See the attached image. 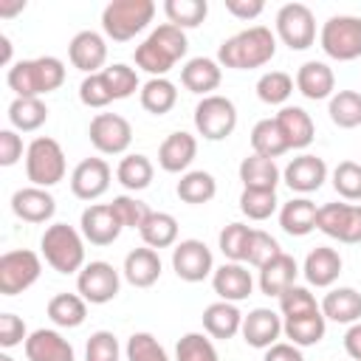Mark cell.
Segmentation results:
<instances>
[{
    "instance_id": "obj_41",
    "label": "cell",
    "mask_w": 361,
    "mask_h": 361,
    "mask_svg": "<svg viewBox=\"0 0 361 361\" xmlns=\"http://www.w3.org/2000/svg\"><path fill=\"white\" fill-rule=\"evenodd\" d=\"M138 234L149 248H169L178 243V220L169 212H152L138 228Z\"/></svg>"
},
{
    "instance_id": "obj_16",
    "label": "cell",
    "mask_w": 361,
    "mask_h": 361,
    "mask_svg": "<svg viewBox=\"0 0 361 361\" xmlns=\"http://www.w3.org/2000/svg\"><path fill=\"white\" fill-rule=\"evenodd\" d=\"M110 164L104 158H85L71 172V192L79 200H96L110 189Z\"/></svg>"
},
{
    "instance_id": "obj_63",
    "label": "cell",
    "mask_w": 361,
    "mask_h": 361,
    "mask_svg": "<svg viewBox=\"0 0 361 361\" xmlns=\"http://www.w3.org/2000/svg\"><path fill=\"white\" fill-rule=\"evenodd\" d=\"M0 361H14V358H11L8 353H0Z\"/></svg>"
},
{
    "instance_id": "obj_4",
    "label": "cell",
    "mask_w": 361,
    "mask_h": 361,
    "mask_svg": "<svg viewBox=\"0 0 361 361\" xmlns=\"http://www.w3.org/2000/svg\"><path fill=\"white\" fill-rule=\"evenodd\" d=\"M39 248H42L45 262L59 274H79L87 265L85 262V237H82V231H76L68 223L48 226L39 240Z\"/></svg>"
},
{
    "instance_id": "obj_32",
    "label": "cell",
    "mask_w": 361,
    "mask_h": 361,
    "mask_svg": "<svg viewBox=\"0 0 361 361\" xmlns=\"http://www.w3.org/2000/svg\"><path fill=\"white\" fill-rule=\"evenodd\" d=\"M282 172L276 166V161L271 158H262V155H245L240 161V180H243V189H268V192H276V183H279Z\"/></svg>"
},
{
    "instance_id": "obj_7",
    "label": "cell",
    "mask_w": 361,
    "mask_h": 361,
    "mask_svg": "<svg viewBox=\"0 0 361 361\" xmlns=\"http://www.w3.org/2000/svg\"><path fill=\"white\" fill-rule=\"evenodd\" d=\"M319 45L330 59H338V62L358 59L361 56V17L333 14L319 31Z\"/></svg>"
},
{
    "instance_id": "obj_39",
    "label": "cell",
    "mask_w": 361,
    "mask_h": 361,
    "mask_svg": "<svg viewBox=\"0 0 361 361\" xmlns=\"http://www.w3.org/2000/svg\"><path fill=\"white\" fill-rule=\"evenodd\" d=\"M251 149L254 155H262V158H279L288 152V141L276 124V118H262L254 124L251 130Z\"/></svg>"
},
{
    "instance_id": "obj_61",
    "label": "cell",
    "mask_w": 361,
    "mask_h": 361,
    "mask_svg": "<svg viewBox=\"0 0 361 361\" xmlns=\"http://www.w3.org/2000/svg\"><path fill=\"white\" fill-rule=\"evenodd\" d=\"M25 8V0H14V3H0V17H14L17 11Z\"/></svg>"
},
{
    "instance_id": "obj_25",
    "label": "cell",
    "mask_w": 361,
    "mask_h": 361,
    "mask_svg": "<svg viewBox=\"0 0 361 361\" xmlns=\"http://www.w3.org/2000/svg\"><path fill=\"white\" fill-rule=\"evenodd\" d=\"M220 79H223L220 62L209 56H195L180 68V85L197 96H212V90L220 87Z\"/></svg>"
},
{
    "instance_id": "obj_12",
    "label": "cell",
    "mask_w": 361,
    "mask_h": 361,
    "mask_svg": "<svg viewBox=\"0 0 361 361\" xmlns=\"http://www.w3.org/2000/svg\"><path fill=\"white\" fill-rule=\"evenodd\" d=\"M118 288H121V276L104 259L87 262L79 271V276H76V290L90 305H107V302H113L118 296Z\"/></svg>"
},
{
    "instance_id": "obj_29",
    "label": "cell",
    "mask_w": 361,
    "mask_h": 361,
    "mask_svg": "<svg viewBox=\"0 0 361 361\" xmlns=\"http://www.w3.org/2000/svg\"><path fill=\"white\" fill-rule=\"evenodd\" d=\"M296 276H299V265L290 254H279L274 257L268 265L259 268V290L265 296H282L290 285H296Z\"/></svg>"
},
{
    "instance_id": "obj_10",
    "label": "cell",
    "mask_w": 361,
    "mask_h": 361,
    "mask_svg": "<svg viewBox=\"0 0 361 361\" xmlns=\"http://www.w3.org/2000/svg\"><path fill=\"white\" fill-rule=\"evenodd\" d=\"M276 37L290 51H305L316 42V17L305 3H285L276 11Z\"/></svg>"
},
{
    "instance_id": "obj_20",
    "label": "cell",
    "mask_w": 361,
    "mask_h": 361,
    "mask_svg": "<svg viewBox=\"0 0 361 361\" xmlns=\"http://www.w3.org/2000/svg\"><path fill=\"white\" fill-rule=\"evenodd\" d=\"M212 288L220 296V302H243L254 290V279L243 262H223L212 274Z\"/></svg>"
},
{
    "instance_id": "obj_60",
    "label": "cell",
    "mask_w": 361,
    "mask_h": 361,
    "mask_svg": "<svg viewBox=\"0 0 361 361\" xmlns=\"http://www.w3.org/2000/svg\"><path fill=\"white\" fill-rule=\"evenodd\" d=\"M344 350L353 361H361V322L350 324V330L344 333Z\"/></svg>"
},
{
    "instance_id": "obj_38",
    "label": "cell",
    "mask_w": 361,
    "mask_h": 361,
    "mask_svg": "<svg viewBox=\"0 0 361 361\" xmlns=\"http://www.w3.org/2000/svg\"><path fill=\"white\" fill-rule=\"evenodd\" d=\"M152 175H155V166H152V161H149L147 155H141V152L124 155V158L118 161V166H116V178H118V183H121L127 192H141V189H147V186L152 183Z\"/></svg>"
},
{
    "instance_id": "obj_22",
    "label": "cell",
    "mask_w": 361,
    "mask_h": 361,
    "mask_svg": "<svg viewBox=\"0 0 361 361\" xmlns=\"http://www.w3.org/2000/svg\"><path fill=\"white\" fill-rule=\"evenodd\" d=\"M195 155H197V138L192 133L178 130V133H169L161 141V147H158V166L164 172L178 175V172H186L189 169V164L195 161Z\"/></svg>"
},
{
    "instance_id": "obj_35",
    "label": "cell",
    "mask_w": 361,
    "mask_h": 361,
    "mask_svg": "<svg viewBox=\"0 0 361 361\" xmlns=\"http://www.w3.org/2000/svg\"><path fill=\"white\" fill-rule=\"evenodd\" d=\"M48 319L56 327L73 330L87 319V302L79 293H56L48 299Z\"/></svg>"
},
{
    "instance_id": "obj_57",
    "label": "cell",
    "mask_w": 361,
    "mask_h": 361,
    "mask_svg": "<svg viewBox=\"0 0 361 361\" xmlns=\"http://www.w3.org/2000/svg\"><path fill=\"white\" fill-rule=\"evenodd\" d=\"M23 158V138L17 130H0V166H14Z\"/></svg>"
},
{
    "instance_id": "obj_53",
    "label": "cell",
    "mask_w": 361,
    "mask_h": 361,
    "mask_svg": "<svg viewBox=\"0 0 361 361\" xmlns=\"http://www.w3.org/2000/svg\"><path fill=\"white\" fill-rule=\"evenodd\" d=\"M279 254H282V248H279V243H276L268 231H259V228L251 231L248 254H245V262H248V265L262 268V265H268V262H271L274 257H279Z\"/></svg>"
},
{
    "instance_id": "obj_49",
    "label": "cell",
    "mask_w": 361,
    "mask_h": 361,
    "mask_svg": "<svg viewBox=\"0 0 361 361\" xmlns=\"http://www.w3.org/2000/svg\"><path fill=\"white\" fill-rule=\"evenodd\" d=\"M279 310H282L285 319H293V316L316 313V310H322V307H319L316 296H313L307 288H302V285H290V288L279 296Z\"/></svg>"
},
{
    "instance_id": "obj_23",
    "label": "cell",
    "mask_w": 361,
    "mask_h": 361,
    "mask_svg": "<svg viewBox=\"0 0 361 361\" xmlns=\"http://www.w3.org/2000/svg\"><path fill=\"white\" fill-rule=\"evenodd\" d=\"M293 82H296V90L310 102H322V99H330L336 93L333 68L327 62H319V59H310V62L299 65Z\"/></svg>"
},
{
    "instance_id": "obj_28",
    "label": "cell",
    "mask_w": 361,
    "mask_h": 361,
    "mask_svg": "<svg viewBox=\"0 0 361 361\" xmlns=\"http://www.w3.org/2000/svg\"><path fill=\"white\" fill-rule=\"evenodd\" d=\"M274 118H276V124H279V130H282V135L288 141V149H305V147L313 144L316 127H313L310 113H305L302 107L285 104Z\"/></svg>"
},
{
    "instance_id": "obj_15",
    "label": "cell",
    "mask_w": 361,
    "mask_h": 361,
    "mask_svg": "<svg viewBox=\"0 0 361 361\" xmlns=\"http://www.w3.org/2000/svg\"><path fill=\"white\" fill-rule=\"evenodd\" d=\"M82 237L90 243V245H113L121 234V220L113 209V203H93L82 212Z\"/></svg>"
},
{
    "instance_id": "obj_43",
    "label": "cell",
    "mask_w": 361,
    "mask_h": 361,
    "mask_svg": "<svg viewBox=\"0 0 361 361\" xmlns=\"http://www.w3.org/2000/svg\"><path fill=\"white\" fill-rule=\"evenodd\" d=\"M164 14H166V20L172 25L186 31V28H197L206 20L209 3L206 0H166L164 3Z\"/></svg>"
},
{
    "instance_id": "obj_58",
    "label": "cell",
    "mask_w": 361,
    "mask_h": 361,
    "mask_svg": "<svg viewBox=\"0 0 361 361\" xmlns=\"http://www.w3.org/2000/svg\"><path fill=\"white\" fill-rule=\"evenodd\" d=\"M226 11L237 20H254L265 11L262 0H226Z\"/></svg>"
},
{
    "instance_id": "obj_37",
    "label": "cell",
    "mask_w": 361,
    "mask_h": 361,
    "mask_svg": "<svg viewBox=\"0 0 361 361\" xmlns=\"http://www.w3.org/2000/svg\"><path fill=\"white\" fill-rule=\"evenodd\" d=\"M138 99H141V107L152 116H166L175 104H178V87L166 79V76H155L149 79L147 85H141L138 90Z\"/></svg>"
},
{
    "instance_id": "obj_33",
    "label": "cell",
    "mask_w": 361,
    "mask_h": 361,
    "mask_svg": "<svg viewBox=\"0 0 361 361\" xmlns=\"http://www.w3.org/2000/svg\"><path fill=\"white\" fill-rule=\"evenodd\" d=\"M316 203L310 197H293L279 209V226L290 237H305L316 228Z\"/></svg>"
},
{
    "instance_id": "obj_2",
    "label": "cell",
    "mask_w": 361,
    "mask_h": 361,
    "mask_svg": "<svg viewBox=\"0 0 361 361\" xmlns=\"http://www.w3.org/2000/svg\"><path fill=\"white\" fill-rule=\"evenodd\" d=\"M186 48H189L186 31H180L172 23H164L135 48V65L141 71H147L152 79L166 76L172 71V65L186 56Z\"/></svg>"
},
{
    "instance_id": "obj_46",
    "label": "cell",
    "mask_w": 361,
    "mask_h": 361,
    "mask_svg": "<svg viewBox=\"0 0 361 361\" xmlns=\"http://www.w3.org/2000/svg\"><path fill=\"white\" fill-rule=\"evenodd\" d=\"M175 361H220L214 344L203 333H186L175 344Z\"/></svg>"
},
{
    "instance_id": "obj_18",
    "label": "cell",
    "mask_w": 361,
    "mask_h": 361,
    "mask_svg": "<svg viewBox=\"0 0 361 361\" xmlns=\"http://www.w3.org/2000/svg\"><path fill=\"white\" fill-rule=\"evenodd\" d=\"M68 56H71V65L79 68L85 76L102 73L107 62V42L96 31H79L68 45Z\"/></svg>"
},
{
    "instance_id": "obj_34",
    "label": "cell",
    "mask_w": 361,
    "mask_h": 361,
    "mask_svg": "<svg viewBox=\"0 0 361 361\" xmlns=\"http://www.w3.org/2000/svg\"><path fill=\"white\" fill-rule=\"evenodd\" d=\"M282 333L290 338V344H296L299 350L302 347H313L324 338L327 333V319L322 316V310L316 313H305V316H293V319H285L282 322Z\"/></svg>"
},
{
    "instance_id": "obj_54",
    "label": "cell",
    "mask_w": 361,
    "mask_h": 361,
    "mask_svg": "<svg viewBox=\"0 0 361 361\" xmlns=\"http://www.w3.org/2000/svg\"><path fill=\"white\" fill-rule=\"evenodd\" d=\"M79 102L85 107H96V110L99 107H107L110 102H116L113 93H110V85H107L104 73H90V76L82 79V85H79Z\"/></svg>"
},
{
    "instance_id": "obj_55",
    "label": "cell",
    "mask_w": 361,
    "mask_h": 361,
    "mask_svg": "<svg viewBox=\"0 0 361 361\" xmlns=\"http://www.w3.org/2000/svg\"><path fill=\"white\" fill-rule=\"evenodd\" d=\"M118 355H121V347H118V338L110 330H96L87 338L85 361H118Z\"/></svg>"
},
{
    "instance_id": "obj_31",
    "label": "cell",
    "mask_w": 361,
    "mask_h": 361,
    "mask_svg": "<svg viewBox=\"0 0 361 361\" xmlns=\"http://www.w3.org/2000/svg\"><path fill=\"white\" fill-rule=\"evenodd\" d=\"M203 330L212 336V338H234L243 327V313L237 310L234 302H212L206 310H203Z\"/></svg>"
},
{
    "instance_id": "obj_62",
    "label": "cell",
    "mask_w": 361,
    "mask_h": 361,
    "mask_svg": "<svg viewBox=\"0 0 361 361\" xmlns=\"http://www.w3.org/2000/svg\"><path fill=\"white\" fill-rule=\"evenodd\" d=\"M11 62V39L6 34H0V65Z\"/></svg>"
},
{
    "instance_id": "obj_42",
    "label": "cell",
    "mask_w": 361,
    "mask_h": 361,
    "mask_svg": "<svg viewBox=\"0 0 361 361\" xmlns=\"http://www.w3.org/2000/svg\"><path fill=\"white\" fill-rule=\"evenodd\" d=\"M330 121L341 130H353L361 124V93L358 90H336L327 104Z\"/></svg>"
},
{
    "instance_id": "obj_19",
    "label": "cell",
    "mask_w": 361,
    "mask_h": 361,
    "mask_svg": "<svg viewBox=\"0 0 361 361\" xmlns=\"http://www.w3.org/2000/svg\"><path fill=\"white\" fill-rule=\"evenodd\" d=\"M11 212L25 223H48L56 212V200L42 186H23L11 195Z\"/></svg>"
},
{
    "instance_id": "obj_26",
    "label": "cell",
    "mask_w": 361,
    "mask_h": 361,
    "mask_svg": "<svg viewBox=\"0 0 361 361\" xmlns=\"http://www.w3.org/2000/svg\"><path fill=\"white\" fill-rule=\"evenodd\" d=\"M124 279L133 288H152L161 279V257L155 248L144 245V248H133L124 257Z\"/></svg>"
},
{
    "instance_id": "obj_56",
    "label": "cell",
    "mask_w": 361,
    "mask_h": 361,
    "mask_svg": "<svg viewBox=\"0 0 361 361\" xmlns=\"http://www.w3.org/2000/svg\"><path fill=\"white\" fill-rule=\"evenodd\" d=\"M25 338H28L25 322L17 313H0V347L11 350L17 344H25Z\"/></svg>"
},
{
    "instance_id": "obj_50",
    "label": "cell",
    "mask_w": 361,
    "mask_h": 361,
    "mask_svg": "<svg viewBox=\"0 0 361 361\" xmlns=\"http://www.w3.org/2000/svg\"><path fill=\"white\" fill-rule=\"evenodd\" d=\"M102 73H104V79H107V85H110L113 99H130L135 90H141L138 73H135L130 65H124V62H116V65L104 68Z\"/></svg>"
},
{
    "instance_id": "obj_9",
    "label": "cell",
    "mask_w": 361,
    "mask_h": 361,
    "mask_svg": "<svg viewBox=\"0 0 361 361\" xmlns=\"http://www.w3.org/2000/svg\"><path fill=\"white\" fill-rule=\"evenodd\" d=\"M42 274V259L31 248H14L0 257V293L17 296L28 290Z\"/></svg>"
},
{
    "instance_id": "obj_8",
    "label": "cell",
    "mask_w": 361,
    "mask_h": 361,
    "mask_svg": "<svg viewBox=\"0 0 361 361\" xmlns=\"http://www.w3.org/2000/svg\"><path fill=\"white\" fill-rule=\"evenodd\" d=\"M237 127V107L231 99L212 93L203 96L195 107V130L206 138V141H223L234 133Z\"/></svg>"
},
{
    "instance_id": "obj_11",
    "label": "cell",
    "mask_w": 361,
    "mask_h": 361,
    "mask_svg": "<svg viewBox=\"0 0 361 361\" xmlns=\"http://www.w3.org/2000/svg\"><path fill=\"white\" fill-rule=\"evenodd\" d=\"M316 228L338 243H361V206L358 203H324L316 214Z\"/></svg>"
},
{
    "instance_id": "obj_21",
    "label": "cell",
    "mask_w": 361,
    "mask_h": 361,
    "mask_svg": "<svg viewBox=\"0 0 361 361\" xmlns=\"http://www.w3.org/2000/svg\"><path fill=\"white\" fill-rule=\"evenodd\" d=\"M240 333H243V338H245L248 347L268 350L282 336V319L271 307H254L248 316H243Z\"/></svg>"
},
{
    "instance_id": "obj_40",
    "label": "cell",
    "mask_w": 361,
    "mask_h": 361,
    "mask_svg": "<svg viewBox=\"0 0 361 361\" xmlns=\"http://www.w3.org/2000/svg\"><path fill=\"white\" fill-rule=\"evenodd\" d=\"M8 121L17 133H34L48 121V107L42 99H14L8 104Z\"/></svg>"
},
{
    "instance_id": "obj_30",
    "label": "cell",
    "mask_w": 361,
    "mask_h": 361,
    "mask_svg": "<svg viewBox=\"0 0 361 361\" xmlns=\"http://www.w3.org/2000/svg\"><path fill=\"white\" fill-rule=\"evenodd\" d=\"M322 316L336 324H355L361 319V293L355 288H333L322 299Z\"/></svg>"
},
{
    "instance_id": "obj_17",
    "label": "cell",
    "mask_w": 361,
    "mask_h": 361,
    "mask_svg": "<svg viewBox=\"0 0 361 361\" xmlns=\"http://www.w3.org/2000/svg\"><path fill=\"white\" fill-rule=\"evenodd\" d=\"M282 180L290 186V192H299V195L319 192L322 183L327 180V164H324V158H319V155L302 152V155L290 158V164H288L285 172H282Z\"/></svg>"
},
{
    "instance_id": "obj_44",
    "label": "cell",
    "mask_w": 361,
    "mask_h": 361,
    "mask_svg": "<svg viewBox=\"0 0 361 361\" xmlns=\"http://www.w3.org/2000/svg\"><path fill=\"white\" fill-rule=\"evenodd\" d=\"M293 76L285 71H268L257 79V96L265 104H285L293 93Z\"/></svg>"
},
{
    "instance_id": "obj_13",
    "label": "cell",
    "mask_w": 361,
    "mask_h": 361,
    "mask_svg": "<svg viewBox=\"0 0 361 361\" xmlns=\"http://www.w3.org/2000/svg\"><path fill=\"white\" fill-rule=\"evenodd\" d=\"M87 138L102 155H121L133 141V127L118 113H96L90 118Z\"/></svg>"
},
{
    "instance_id": "obj_52",
    "label": "cell",
    "mask_w": 361,
    "mask_h": 361,
    "mask_svg": "<svg viewBox=\"0 0 361 361\" xmlns=\"http://www.w3.org/2000/svg\"><path fill=\"white\" fill-rule=\"evenodd\" d=\"M127 361H169V355L152 333H133L127 338Z\"/></svg>"
},
{
    "instance_id": "obj_27",
    "label": "cell",
    "mask_w": 361,
    "mask_h": 361,
    "mask_svg": "<svg viewBox=\"0 0 361 361\" xmlns=\"http://www.w3.org/2000/svg\"><path fill=\"white\" fill-rule=\"evenodd\" d=\"M302 274L316 288H330L341 274V254L330 245H316L302 265Z\"/></svg>"
},
{
    "instance_id": "obj_36",
    "label": "cell",
    "mask_w": 361,
    "mask_h": 361,
    "mask_svg": "<svg viewBox=\"0 0 361 361\" xmlns=\"http://www.w3.org/2000/svg\"><path fill=\"white\" fill-rule=\"evenodd\" d=\"M178 197L189 206H203L209 200H214L217 195V180L212 172H203V169H192V172H183L178 186H175Z\"/></svg>"
},
{
    "instance_id": "obj_14",
    "label": "cell",
    "mask_w": 361,
    "mask_h": 361,
    "mask_svg": "<svg viewBox=\"0 0 361 361\" xmlns=\"http://www.w3.org/2000/svg\"><path fill=\"white\" fill-rule=\"evenodd\" d=\"M172 271L183 282H203L206 276L214 274V257L212 248L203 240H180L172 248Z\"/></svg>"
},
{
    "instance_id": "obj_47",
    "label": "cell",
    "mask_w": 361,
    "mask_h": 361,
    "mask_svg": "<svg viewBox=\"0 0 361 361\" xmlns=\"http://www.w3.org/2000/svg\"><path fill=\"white\" fill-rule=\"evenodd\" d=\"M276 192L268 189H243L240 195V212L248 220H268L276 212Z\"/></svg>"
},
{
    "instance_id": "obj_24",
    "label": "cell",
    "mask_w": 361,
    "mask_h": 361,
    "mask_svg": "<svg viewBox=\"0 0 361 361\" xmlns=\"http://www.w3.org/2000/svg\"><path fill=\"white\" fill-rule=\"evenodd\" d=\"M25 358L28 361H73V347L71 341L48 327H39L34 333H28L25 338Z\"/></svg>"
},
{
    "instance_id": "obj_5",
    "label": "cell",
    "mask_w": 361,
    "mask_h": 361,
    "mask_svg": "<svg viewBox=\"0 0 361 361\" xmlns=\"http://www.w3.org/2000/svg\"><path fill=\"white\" fill-rule=\"evenodd\" d=\"M155 17L152 0H110L102 11V31L113 42H127L141 34Z\"/></svg>"
},
{
    "instance_id": "obj_1",
    "label": "cell",
    "mask_w": 361,
    "mask_h": 361,
    "mask_svg": "<svg viewBox=\"0 0 361 361\" xmlns=\"http://www.w3.org/2000/svg\"><path fill=\"white\" fill-rule=\"evenodd\" d=\"M274 54H276V37L271 34V28L251 25L223 39V45L217 48V62L231 71H251L268 65Z\"/></svg>"
},
{
    "instance_id": "obj_45",
    "label": "cell",
    "mask_w": 361,
    "mask_h": 361,
    "mask_svg": "<svg viewBox=\"0 0 361 361\" xmlns=\"http://www.w3.org/2000/svg\"><path fill=\"white\" fill-rule=\"evenodd\" d=\"M251 231L245 223H228L220 237H217V245L223 251V257L228 262H245V254H248V240H251Z\"/></svg>"
},
{
    "instance_id": "obj_3",
    "label": "cell",
    "mask_w": 361,
    "mask_h": 361,
    "mask_svg": "<svg viewBox=\"0 0 361 361\" xmlns=\"http://www.w3.org/2000/svg\"><path fill=\"white\" fill-rule=\"evenodd\" d=\"M8 87L17 93V99H39L65 82V65L56 56H37V59H20L6 73Z\"/></svg>"
},
{
    "instance_id": "obj_48",
    "label": "cell",
    "mask_w": 361,
    "mask_h": 361,
    "mask_svg": "<svg viewBox=\"0 0 361 361\" xmlns=\"http://www.w3.org/2000/svg\"><path fill=\"white\" fill-rule=\"evenodd\" d=\"M333 189L338 192V197L355 203L361 200V164L355 161H341L333 169Z\"/></svg>"
},
{
    "instance_id": "obj_59",
    "label": "cell",
    "mask_w": 361,
    "mask_h": 361,
    "mask_svg": "<svg viewBox=\"0 0 361 361\" xmlns=\"http://www.w3.org/2000/svg\"><path fill=\"white\" fill-rule=\"evenodd\" d=\"M262 361H305V355H302V350L296 347V344H290V341H276V344H271L268 350H265V358Z\"/></svg>"
},
{
    "instance_id": "obj_6",
    "label": "cell",
    "mask_w": 361,
    "mask_h": 361,
    "mask_svg": "<svg viewBox=\"0 0 361 361\" xmlns=\"http://www.w3.org/2000/svg\"><path fill=\"white\" fill-rule=\"evenodd\" d=\"M65 152L59 147L56 138H48V135H39L28 144L25 149V175L31 180V186H56L62 178H65Z\"/></svg>"
},
{
    "instance_id": "obj_51",
    "label": "cell",
    "mask_w": 361,
    "mask_h": 361,
    "mask_svg": "<svg viewBox=\"0 0 361 361\" xmlns=\"http://www.w3.org/2000/svg\"><path fill=\"white\" fill-rule=\"evenodd\" d=\"M113 209H116V214H118V220H121L124 228H141L147 223V217L152 214V209L144 200H138L135 195H118V197H113Z\"/></svg>"
}]
</instances>
